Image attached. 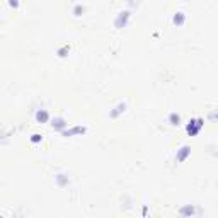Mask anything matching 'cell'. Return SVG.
Returning <instances> with one entry per match:
<instances>
[{
	"mask_svg": "<svg viewBox=\"0 0 218 218\" xmlns=\"http://www.w3.org/2000/svg\"><path fill=\"white\" fill-rule=\"evenodd\" d=\"M203 128V119H196V121H189V125H188V133L191 135H198L200 133V129Z\"/></svg>",
	"mask_w": 218,
	"mask_h": 218,
	"instance_id": "6da1fadb",
	"label": "cell"
},
{
	"mask_svg": "<svg viewBox=\"0 0 218 218\" xmlns=\"http://www.w3.org/2000/svg\"><path fill=\"white\" fill-rule=\"evenodd\" d=\"M36 119L39 123H46L50 119V114H48V111H45V109H43V111H38L36 113Z\"/></svg>",
	"mask_w": 218,
	"mask_h": 218,
	"instance_id": "7a4b0ae2",
	"label": "cell"
},
{
	"mask_svg": "<svg viewBox=\"0 0 218 218\" xmlns=\"http://www.w3.org/2000/svg\"><path fill=\"white\" fill-rule=\"evenodd\" d=\"M189 152H191V148H189V147H182L181 148V152L177 153V160H179V162H182V160L189 155Z\"/></svg>",
	"mask_w": 218,
	"mask_h": 218,
	"instance_id": "3957f363",
	"label": "cell"
},
{
	"mask_svg": "<svg viewBox=\"0 0 218 218\" xmlns=\"http://www.w3.org/2000/svg\"><path fill=\"white\" fill-rule=\"evenodd\" d=\"M67 126V123L63 121L61 118H56V119H53V128H58V129H63Z\"/></svg>",
	"mask_w": 218,
	"mask_h": 218,
	"instance_id": "277c9868",
	"label": "cell"
},
{
	"mask_svg": "<svg viewBox=\"0 0 218 218\" xmlns=\"http://www.w3.org/2000/svg\"><path fill=\"white\" fill-rule=\"evenodd\" d=\"M169 121L172 123V125H179V121H181V118H179V114H176V113H172V114L169 116Z\"/></svg>",
	"mask_w": 218,
	"mask_h": 218,
	"instance_id": "5b68a950",
	"label": "cell"
},
{
	"mask_svg": "<svg viewBox=\"0 0 218 218\" xmlns=\"http://www.w3.org/2000/svg\"><path fill=\"white\" fill-rule=\"evenodd\" d=\"M85 128H82V126H77V128L70 129V131H65V135H73V133H84Z\"/></svg>",
	"mask_w": 218,
	"mask_h": 218,
	"instance_id": "8992f818",
	"label": "cell"
},
{
	"mask_svg": "<svg viewBox=\"0 0 218 218\" xmlns=\"http://www.w3.org/2000/svg\"><path fill=\"white\" fill-rule=\"evenodd\" d=\"M192 213H194V208H192V206L181 208V215H192Z\"/></svg>",
	"mask_w": 218,
	"mask_h": 218,
	"instance_id": "52a82bcc",
	"label": "cell"
},
{
	"mask_svg": "<svg viewBox=\"0 0 218 218\" xmlns=\"http://www.w3.org/2000/svg\"><path fill=\"white\" fill-rule=\"evenodd\" d=\"M182 21H184V15H182L181 12H179V15H176V17H174V22H176V24H177V22L181 24Z\"/></svg>",
	"mask_w": 218,
	"mask_h": 218,
	"instance_id": "ba28073f",
	"label": "cell"
},
{
	"mask_svg": "<svg viewBox=\"0 0 218 218\" xmlns=\"http://www.w3.org/2000/svg\"><path fill=\"white\" fill-rule=\"evenodd\" d=\"M31 141H33V143H38V141H41V135H33V137H31Z\"/></svg>",
	"mask_w": 218,
	"mask_h": 218,
	"instance_id": "9c48e42d",
	"label": "cell"
}]
</instances>
